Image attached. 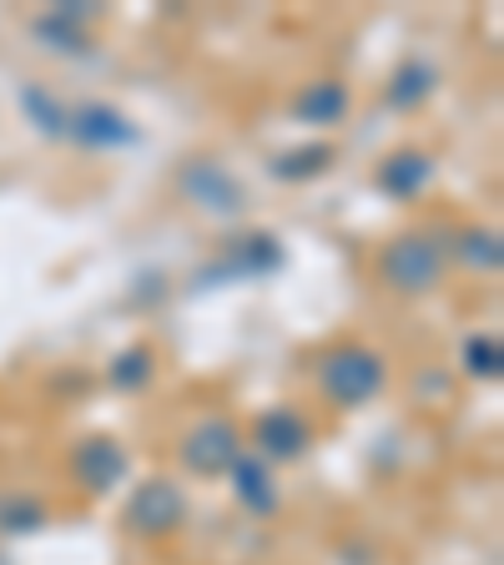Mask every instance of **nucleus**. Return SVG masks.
Returning <instances> with one entry per match:
<instances>
[{"label": "nucleus", "mask_w": 504, "mask_h": 565, "mask_svg": "<svg viewBox=\"0 0 504 565\" xmlns=\"http://www.w3.org/2000/svg\"><path fill=\"white\" fill-rule=\"evenodd\" d=\"M51 510L41 505V494L31 490H11L0 494V535H35V530H46Z\"/></svg>", "instance_id": "f3484780"}, {"label": "nucleus", "mask_w": 504, "mask_h": 565, "mask_svg": "<svg viewBox=\"0 0 504 565\" xmlns=\"http://www.w3.org/2000/svg\"><path fill=\"white\" fill-rule=\"evenodd\" d=\"M176 455H182V465H187L192 475L217 480V475H227L237 459H243V429H237L227 414H202L187 435H182Z\"/></svg>", "instance_id": "7ed1b4c3"}, {"label": "nucleus", "mask_w": 504, "mask_h": 565, "mask_svg": "<svg viewBox=\"0 0 504 565\" xmlns=\"http://www.w3.org/2000/svg\"><path fill=\"white\" fill-rule=\"evenodd\" d=\"M21 111H25V121H31L41 137H51V141L66 137V106H61L56 96L46 92V86L25 82V86H21Z\"/></svg>", "instance_id": "a211bd4d"}, {"label": "nucleus", "mask_w": 504, "mask_h": 565, "mask_svg": "<svg viewBox=\"0 0 504 565\" xmlns=\"http://www.w3.org/2000/svg\"><path fill=\"white\" fill-rule=\"evenodd\" d=\"M318 394L333 409H364L384 394L388 384V364L384 353H374L368 343H333L318 353Z\"/></svg>", "instance_id": "f257e3e1"}, {"label": "nucleus", "mask_w": 504, "mask_h": 565, "mask_svg": "<svg viewBox=\"0 0 504 565\" xmlns=\"http://www.w3.org/2000/svg\"><path fill=\"white\" fill-rule=\"evenodd\" d=\"M71 475H76V484H82L86 494H111L127 484L131 475V455L127 445H117V439H106V435H92L82 439V445L71 449Z\"/></svg>", "instance_id": "6e6552de"}, {"label": "nucleus", "mask_w": 504, "mask_h": 565, "mask_svg": "<svg viewBox=\"0 0 504 565\" xmlns=\"http://www.w3.org/2000/svg\"><path fill=\"white\" fill-rule=\"evenodd\" d=\"M449 268V253H444V237L439 233H399L394 243L378 253V282L388 294L399 298H423L435 294L439 278Z\"/></svg>", "instance_id": "f03ea898"}, {"label": "nucleus", "mask_w": 504, "mask_h": 565, "mask_svg": "<svg viewBox=\"0 0 504 565\" xmlns=\"http://www.w3.org/2000/svg\"><path fill=\"white\" fill-rule=\"evenodd\" d=\"M329 167H333L329 141H303V147H293V152L272 157V177H278V182H313V177H323Z\"/></svg>", "instance_id": "2eb2a0df"}, {"label": "nucleus", "mask_w": 504, "mask_h": 565, "mask_svg": "<svg viewBox=\"0 0 504 565\" xmlns=\"http://www.w3.org/2000/svg\"><path fill=\"white\" fill-rule=\"evenodd\" d=\"M253 445H258L262 465H293L313 449V424L298 404H272L253 419Z\"/></svg>", "instance_id": "423d86ee"}, {"label": "nucleus", "mask_w": 504, "mask_h": 565, "mask_svg": "<svg viewBox=\"0 0 504 565\" xmlns=\"http://www.w3.org/2000/svg\"><path fill=\"white\" fill-rule=\"evenodd\" d=\"M227 480H233L237 505H243L247 515H278L282 494H278V484H272V465H262L258 455H247L243 449V459L227 470Z\"/></svg>", "instance_id": "9b49d317"}, {"label": "nucleus", "mask_w": 504, "mask_h": 565, "mask_svg": "<svg viewBox=\"0 0 504 565\" xmlns=\"http://www.w3.org/2000/svg\"><path fill=\"white\" fill-rule=\"evenodd\" d=\"M444 253L454 263H464L470 273H500L504 268V243L494 227H459L454 237H444Z\"/></svg>", "instance_id": "ddd939ff"}, {"label": "nucleus", "mask_w": 504, "mask_h": 565, "mask_svg": "<svg viewBox=\"0 0 504 565\" xmlns=\"http://www.w3.org/2000/svg\"><path fill=\"white\" fill-rule=\"evenodd\" d=\"M66 137L76 147H92V152H117V147H137L141 131L131 117H121L117 106L82 102V106H66Z\"/></svg>", "instance_id": "0eeeda50"}, {"label": "nucleus", "mask_w": 504, "mask_h": 565, "mask_svg": "<svg viewBox=\"0 0 504 565\" xmlns=\"http://www.w3.org/2000/svg\"><path fill=\"white\" fill-rule=\"evenodd\" d=\"M152 379H157V353L147 349V343H131V349H121L117 359H111V384H117L121 394H141Z\"/></svg>", "instance_id": "6ab92c4d"}, {"label": "nucleus", "mask_w": 504, "mask_h": 565, "mask_svg": "<svg viewBox=\"0 0 504 565\" xmlns=\"http://www.w3.org/2000/svg\"><path fill=\"white\" fill-rule=\"evenodd\" d=\"M176 192L197 212H207V217H237L247 202L243 182H237L223 162H212V157H192V162L176 172Z\"/></svg>", "instance_id": "39448f33"}, {"label": "nucleus", "mask_w": 504, "mask_h": 565, "mask_svg": "<svg viewBox=\"0 0 504 565\" xmlns=\"http://www.w3.org/2000/svg\"><path fill=\"white\" fill-rule=\"evenodd\" d=\"M278 268H282V243L278 237L272 233H247V237H237L212 268H202L192 282H197V288H212V282H227V278H268V273H278Z\"/></svg>", "instance_id": "1a4fd4ad"}, {"label": "nucleus", "mask_w": 504, "mask_h": 565, "mask_svg": "<svg viewBox=\"0 0 504 565\" xmlns=\"http://www.w3.org/2000/svg\"><path fill=\"white\" fill-rule=\"evenodd\" d=\"M182 520H187V494H182L176 480H141L137 490H131L127 510H121V525H127L137 541L172 535Z\"/></svg>", "instance_id": "20e7f679"}, {"label": "nucleus", "mask_w": 504, "mask_h": 565, "mask_svg": "<svg viewBox=\"0 0 504 565\" xmlns=\"http://www.w3.org/2000/svg\"><path fill=\"white\" fill-rule=\"evenodd\" d=\"M348 86L333 82V76H323V82H308L303 92L293 96V121H303V127H339L343 117H348Z\"/></svg>", "instance_id": "f8f14e48"}, {"label": "nucleus", "mask_w": 504, "mask_h": 565, "mask_svg": "<svg viewBox=\"0 0 504 565\" xmlns=\"http://www.w3.org/2000/svg\"><path fill=\"white\" fill-rule=\"evenodd\" d=\"M435 157L419 152V147H404V152L384 157V167H378V192L394 202H414L429 182H435Z\"/></svg>", "instance_id": "9d476101"}, {"label": "nucleus", "mask_w": 504, "mask_h": 565, "mask_svg": "<svg viewBox=\"0 0 504 565\" xmlns=\"http://www.w3.org/2000/svg\"><path fill=\"white\" fill-rule=\"evenodd\" d=\"M31 35L41 41L46 51H56V56H86L92 51V35H86V25L66 21V15L46 11V15H35L31 21Z\"/></svg>", "instance_id": "dca6fc26"}, {"label": "nucleus", "mask_w": 504, "mask_h": 565, "mask_svg": "<svg viewBox=\"0 0 504 565\" xmlns=\"http://www.w3.org/2000/svg\"><path fill=\"white\" fill-rule=\"evenodd\" d=\"M464 374H474V379H500L504 374L500 333H474V339H464Z\"/></svg>", "instance_id": "aec40b11"}, {"label": "nucleus", "mask_w": 504, "mask_h": 565, "mask_svg": "<svg viewBox=\"0 0 504 565\" xmlns=\"http://www.w3.org/2000/svg\"><path fill=\"white\" fill-rule=\"evenodd\" d=\"M435 86H439L435 61L409 56L394 76H388V106H394V111H419V106L435 96Z\"/></svg>", "instance_id": "4468645a"}]
</instances>
